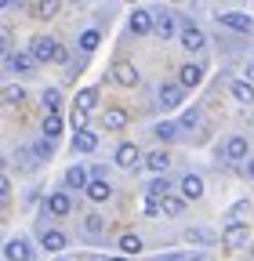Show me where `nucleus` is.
Returning a JSON list of instances; mask_svg holds the SVG:
<instances>
[{
	"mask_svg": "<svg viewBox=\"0 0 254 261\" xmlns=\"http://www.w3.org/2000/svg\"><path fill=\"white\" fill-rule=\"evenodd\" d=\"M33 58L37 62H66V51H62L51 37H37L33 40Z\"/></svg>",
	"mask_w": 254,
	"mask_h": 261,
	"instance_id": "nucleus-1",
	"label": "nucleus"
},
{
	"mask_svg": "<svg viewBox=\"0 0 254 261\" xmlns=\"http://www.w3.org/2000/svg\"><path fill=\"white\" fill-rule=\"evenodd\" d=\"M116 167H127V171H135V167H145V163H142V152H138V145L123 142V145L116 149Z\"/></svg>",
	"mask_w": 254,
	"mask_h": 261,
	"instance_id": "nucleus-2",
	"label": "nucleus"
},
{
	"mask_svg": "<svg viewBox=\"0 0 254 261\" xmlns=\"http://www.w3.org/2000/svg\"><path fill=\"white\" fill-rule=\"evenodd\" d=\"M109 80L120 84V87H135L138 84V69H135V65H127V62H116L109 69Z\"/></svg>",
	"mask_w": 254,
	"mask_h": 261,
	"instance_id": "nucleus-3",
	"label": "nucleus"
},
{
	"mask_svg": "<svg viewBox=\"0 0 254 261\" xmlns=\"http://www.w3.org/2000/svg\"><path fill=\"white\" fill-rule=\"evenodd\" d=\"M218 22H221V25H229V29H236V33H250V29H254V22H250L247 15H240V11H225V15H218Z\"/></svg>",
	"mask_w": 254,
	"mask_h": 261,
	"instance_id": "nucleus-4",
	"label": "nucleus"
},
{
	"mask_svg": "<svg viewBox=\"0 0 254 261\" xmlns=\"http://www.w3.org/2000/svg\"><path fill=\"white\" fill-rule=\"evenodd\" d=\"M247 236H250V232H247V225H243V221H233V225L225 228V236H221V240H225V247H233V250H236V247H243V243H247Z\"/></svg>",
	"mask_w": 254,
	"mask_h": 261,
	"instance_id": "nucleus-5",
	"label": "nucleus"
},
{
	"mask_svg": "<svg viewBox=\"0 0 254 261\" xmlns=\"http://www.w3.org/2000/svg\"><path fill=\"white\" fill-rule=\"evenodd\" d=\"M29 254H33V250H29L26 240H8L4 243V257L8 261H29Z\"/></svg>",
	"mask_w": 254,
	"mask_h": 261,
	"instance_id": "nucleus-6",
	"label": "nucleus"
},
{
	"mask_svg": "<svg viewBox=\"0 0 254 261\" xmlns=\"http://www.w3.org/2000/svg\"><path fill=\"white\" fill-rule=\"evenodd\" d=\"M47 211H51L55 218H66V214L73 211V200H69V192H55L51 200H47Z\"/></svg>",
	"mask_w": 254,
	"mask_h": 261,
	"instance_id": "nucleus-7",
	"label": "nucleus"
},
{
	"mask_svg": "<svg viewBox=\"0 0 254 261\" xmlns=\"http://www.w3.org/2000/svg\"><path fill=\"white\" fill-rule=\"evenodd\" d=\"M182 44H185V51H200V47H204V33H200V25L189 22V25L182 29Z\"/></svg>",
	"mask_w": 254,
	"mask_h": 261,
	"instance_id": "nucleus-8",
	"label": "nucleus"
},
{
	"mask_svg": "<svg viewBox=\"0 0 254 261\" xmlns=\"http://www.w3.org/2000/svg\"><path fill=\"white\" fill-rule=\"evenodd\" d=\"M204 196V181L196 174H185L182 178V200H200Z\"/></svg>",
	"mask_w": 254,
	"mask_h": 261,
	"instance_id": "nucleus-9",
	"label": "nucleus"
},
{
	"mask_svg": "<svg viewBox=\"0 0 254 261\" xmlns=\"http://www.w3.org/2000/svg\"><path fill=\"white\" fill-rule=\"evenodd\" d=\"M8 65L15 73H29L37 65V58H33V51H18V55H8Z\"/></svg>",
	"mask_w": 254,
	"mask_h": 261,
	"instance_id": "nucleus-10",
	"label": "nucleus"
},
{
	"mask_svg": "<svg viewBox=\"0 0 254 261\" xmlns=\"http://www.w3.org/2000/svg\"><path fill=\"white\" fill-rule=\"evenodd\" d=\"M73 149L77 152H94L98 149V135L94 130H80V135H73Z\"/></svg>",
	"mask_w": 254,
	"mask_h": 261,
	"instance_id": "nucleus-11",
	"label": "nucleus"
},
{
	"mask_svg": "<svg viewBox=\"0 0 254 261\" xmlns=\"http://www.w3.org/2000/svg\"><path fill=\"white\" fill-rule=\"evenodd\" d=\"M149 29H156V18L149 15V11H131V33H149Z\"/></svg>",
	"mask_w": 254,
	"mask_h": 261,
	"instance_id": "nucleus-12",
	"label": "nucleus"
},
{
	"mask_svg": "<svg viewBox=\"0 0 254 261\" xmlns=\"http://www.w3.org/2000/svg\"><path fill=\"white\" fill-rule=\"evenodd\" d=\"M178 102H182V84H164L160 87V106L164 109H174Z\"/></svg>",
	"mask_w": 254,
	"mask_h": 261,
	"instance_id": "nucleus-13",
	"label": "nucleus"
},
{
	"mask_svg": "<svg viewBox=\"0 0 254 261\" xmlns=\"http://www.w3.org/2000/svg\"><path fill=\"white\" fill-rule=\"evenodd\" d=\"M109 192H113V189H109V181H106V178H91V185H87V196H91L94 203L109 200Z\"/></svg>",
	"mask_w": 254,
	"mask_h": 261,
	"instance_id": "nucleus-14",
	"label": "nucleus"
},
{
	"mask_svg": "<svg viewBox=\"0 0 254 261\" xmlns=\"http://www.w3.org/2000/svg\"><path fill=\"white\" fill-rule=\"evenodd\" d=\"M145 167L156 171V178H160V174L171 167V156H167V152H149V156H145Z\"/></svg>",
	"mask_w": 254,
	"mask_h": 261,
	"instance_id": "nucleus-15",
	"label": "nucleus"
},
{
	"mask_svg": "<svg viewBox=\"0 0 254 261\" xmlns=\"http://www.w3.org/2000/svg\"><path fill=\"white\" fill-rule=\"evenodd\" d=\"M233 98H236V102H243V106H250V102H254V84H250V80H236V84H233Z\"/></svg>",
	"mask_w": 254,
	"mask_h": 261,
	"instance_id": "nucleus-16",
	"label": "nucleus"
},
{
	"mask_svg": "<svg viewBox=\"0 0 254 261\" xmlns=\"http://www.w3.org/2000/svg\"><path fill=\"white\" fill-rule=\"evenodd\" d=\"M200 76H204V69H200V65H182L178 84H182V87H196V84H200Z\"/></svg>",
	"mask_w": 254,
	"mask_h": 261,
	"instance_id": "nucleus-17",
	"label": "nucleus"
},
{
	"mask_svg": "<svg viewBox=\"0 0 254 261\" xmlns=\"http://www.w3.org/2000/svg\"><path fill=\"white\" fill-rule=\"evenodd\" d=\"M66 185L87 192V185H91V181H87V171H84V167H69V171H66Z\"/></svg>",
	"mask_w": 254,
	"mask_h": 261,
	"instance_id": "nucleus-18",
	"label": "nucleus"
},
{
	"mask_svg": "<svg viewBox=\"0 0 254 261\" xmlns=\"http://www.w3.org/2000/svg\"><path fill=\"white\" fill-rule=\"evenodd\" d=\"M102 123H106V127H109V130H120V127H123V123H127V113H123V109H116V106H113V109H106V116H102Z\"/></svg>",
	"mask_w": 254,
	"mask_h": 261,
	"instance_id": "nucleus-19",
	"label": "nucleus"
},
{
	"mask_svg": "<svg viewBox=\"0 0 254 261\" xmlns=\"http://www.w3.org/2000/svg\"><path fill=\"white\" fill-rule=\"evenodd\" d=\"M225 156L229 160H247V138H229V145H225Z\"/></svg>",
	"mask_w": 254,
	"mask_h": 261,
	"instance_id": "nucleus-20",
	"label": "nucleus"
},
{
	"mask_svg": "<svg viewBox=\"0 0 254 261\" xmlns=\"http://www.w3.org/2000/svg\"><path fill=\"white\" fill-rule=\"evenodd\" d=\"M94 102H98V91H94V87H84V91L77 94V109H84V113H91Z\"/></svg>",
	"mask_w": 254,
	"mask_h": 261,
	"instance_id": "nucleus-21",
	"label": "nucleus"
},
{
	"mask_svg": "<svg viewBox=\"0 0 254 261\" xmlns=\"http://www.w3.org/2000/svg\"><path fill=\"white\" fill-rule=\"evenodd\" d=\"M40 240H44V250H62V247H66V236H62L58 228H47Z\"/></svg>",
	"mask_w": 254,
	"mask_h": 261,
	"instance_id": "nucleus-22",
	"label": "nucleus"
},
{
	"mask_svg": "<svg viewBox=\"0 0 254 261\" xmlns=\"http://www.w3.org/2000/svg\"><path fill=\"white\" fill-rule=\"evenodd\" d=\"M171 196V185L164 181V178H153V185H149V200H167Z\"/></svg>",
	"mask_w": 254,
	"mask_h": 261,
	"instance_id": "nucleus-23",
	"label": "nucleus"
},
{
	"mask_svg": "<svg viewBox=\"0 0 254 261\" xmlns=\"http://www.w3.org/2000/svg\"><path fill=\"white\" fill-rule=\"evenodd\" d=\"M156 33H160V37H171L174 33V15H167V11L156 15Z\"/></svg>",
	"mask_w": 254,
	"mask_h": 261,
	"instance_id": "nucleus-24",
	"label": "nucleus"
},
{
	"mask_svg": "<svg viewBox=\"0 0 254 261\" xmlns=\"http://www.w3.org/2000/svg\"><path fill=\"white\" fill-rule=\"evenodd\" d=\"M4 102H8V106H22V102H26V91H22L18 84H8V87H4Z\"/></svg>",
	"mask_w": 254,
	"mask_h": 261,
	"instance_id": "nucleus-25",
	"label": "nucleus"
},
{
	"mask_svg": "<svg viewBox=\"0 0 254 261\" xmlns=\"http://www.w3.org/2000/svg\"><path fill=\"white\" fill-rule=\"evenodd\" d=\"M120 250H127V254H138V250H142V236H135V232H123V236H120Z\"/></svg>",
	"mask_w": 254,
	"mask_h": 261,
	"instance_id": "nucleus-26",
	"label": "nucleus"
},
{
	"mask_svg": "<svg viewBox=\"0 0 254 261\" xmlns=\"http://www.w3.org/2000/svg\"><path fill=\"white\" fill-rule=\"evenodd\" d=\"M44 135H47V138L62 135V116H58V113H47V116H44Z\"/></svg>",
	"mask_w": 254,
	"mask_h": 261,
	"instance_id": "nucleus-27",
	"label": "nucleus"
},
{
	"mask_svg": "<svg viewBox=\"0 0 254 261\" xmlns=\"http://www.w3.org/2000/svg\"><path fill=\"white\" fill-rule=\"evenodd\" d=\"M160 214H167V218L182 214V196H167V200H160Z\"/></svg>",
	"mask_w": 254,
	"mask_h": 261,
	"instance_id": "nucleus-28",
	"label": "nucleus"
},
{
	"mask_svg": "<svg viewBox=\"0 0 254 261\" xmlns=\"http://www.w3.org/2000/svg\"><path fill=\"white\" fill-rule=\"evenodd\" d=\"M156 138H160V142H174V138H178V127L167 123V120H164V123H156Z\"/></svg>",
	"mask_w": 254,
	"mask_h": 261,
	"instance_id": "nucleus-29",
	"label": "nucleus"
},
{
	"mask_svg": "<svg viewBox=\"0 0 254 261\" xmlns=\"http://www.w3.org/2000/svg\"><path fill=\"white\" fill-rule=\"evenodd\" d=\"M33 15H37V18H51V15H58V4H55V0H44V4H33Z\"/></svg>",
	"mask_w": 254,
	"mask_h": 261,
	"instance_id": "nucleus-30",
	"label": "nucleus"
},
{
	"mask_svg": "<svg viewBox=\"0 0 254 261\" xmlns=\"http://www.w3.org/2000/svg\"><path fill=\"white\" fill-rule=\"evenodd\" d=\"M80 47H84V51H94V47H98V33H94V29H87L84 37H80Z\"/></svg>",
	"mask_w": 254,
	"mask_h": 261,
	"instance_id": "nucleus-31",
	"label": "nucleus"
},
{
	"mask_svg": "<svg viewBox=\"0 0 254 261\" xmlns=\"http://www.w3.org/2000/svg\"><path fill=\"white\" fill-rule=\"evenodd\" d=\"M69 123H73V130H77V135H80V130H87V127H84V123H87V113H84V109H73Z\"/></svg>",
	"mask_w": 254,
	"mask_h": 261,
	"instance_id": "nucleus-32",
	"label": "nucleus"
},
{
	"mask_svg": "<svg viewBox=\"0 0 254 261\" xmlns=\"http://www.w3.org/2000/svg\"><path fill=\"white\" fill-rule=\"evenodd\" d=\"M44 106H47V113H58V91L55 87L44 91Z\"/></svg>",
	"mask_w": 254,
	"mask_h": 261,
	"instance_id": "nucleus-33",
	"label": "nucleus"
},
{
	"mask_svg": "<svg viewBox=\"0 0 254 261\" xmlns=\"http://www.w3.org/2000/svg\"><path fill=\"white\" fill-rule=\"evenodd\" d=\"M84 228H87V232H91V236H98V232H102V228H106V221H102V218H98V214H91V218H87V225H84Z\"/></svg>",
	"mask_w": 254,
	"mask_h": 261,
	"instance_id": "nucleus-34",
	"label": "nucleus"
},
{
	"mask_svg": "<svg viewBox=\"0 0 254 261\" xmlns=\"http://www.w3.org/2000/svg\"><path fill=\"white\" fill-rule=\"evenodd\" d=\"M189 243H211V232H204V228H189Z\"/></svg>",
	"mask_w": 254,
	"mask_h": 261,
	"instance_id": "nucleus-35",
	"label": "nucleus"
},
{
	"mask_svg": "<svg viewBox=\"0 0 254 261\" xmlns=\"http://www.w3.org/2000/svg\"><path fill=\"white\" fill-rule=\"evenodd\" d=\"M51 152H55L51 138H40V142H37V156H51Z\"/></svg>",
	"mask_w": 254,
	"mask_h": 261,
	"instance_id": "nucleus-36",
	"label": "nucleus"
},
{
	"mask_svg": "<svg viewBox=\"0 0 254 261\" xmlns=\"http://www.w3.org/2000/svg\"><path fill=\"white\" fill-rule=\"evenodd\" d=\"M196 120H200V113H196V109H189V113H185V116H182V123H185V127H193V123H196Z\"/></svg>",
	"mask_w": 254,
	"mask_h": 261,
	"instance_id": "nucleus-37",
	"label": "nucleus"
},
{
	"mask_svg": "<svg viewBox=\"0 0 254 261\" xmlns=\"http://www.w3.org/2000/svg\"><path fill=\"white\" fill-rule=\"evenodd\" d=\"M247 211H250V207H247V200H240V203H236V207H233V218H243V214H247Z\"/></svg>",
	"mask_w": 254,
	"mask_h": 261,
	"instance_id": "nucleus-38",
	"label": "nucleus"
},
{
	"mask_svg": "<svg viewBox=\"0 0 254 261\" xmlns=\"http://www.w3.org/2000/svg\"><path fill=\"white\" fill-rule=\"evenodd\" d=\"M145 214H160V200H145Z\"/></svg>",
	"mask_w": 254,
	"mask_h": 261,
	"instance_id": "nucleus-39",
	"label": "nucleus"
},
{
	"mask_svg": "<svg viewBox=\"0 0 254 261\" xmlns=\"http://www.w3.org/2000/svg\"><path fill=\"white\" fill-rule=\"evenodd\" d=\"M164 261H189V257H185V254H167Z\"/></svg>",
	"mask_w": 254,
	"mask_h": 261,
	"instance_id": "nucleus-40",
	"label": "nucleus"
},
{
	"mask_svg": "<svg viewBox=\"0 0 254 261\" xmlns=\"http://www.w3.org/2000/svg\"><path fill=\"white\" fill-rule=\"evenodd\" d=\"M247 80H250V84H254V62H250V65H247Z\"/></svg>",
	"mask_w": 254,
	"mask_h": 261,
	"instance_id": "nucleus-41",
	"label": "nucleus"
},
{
	"mask_svg": "<svg viewBox=\"0 0 254 261\" xmlns=\"http://www.w3.org/2000/svg\"><path fill=\"white\" fill-rule=\"evenodd\" d=\"M247 174H250V178H254V160H250V163H247Z\"/></svg>",
	"mask_w": 254,
	"mask_h": 261,
	"instance_id": "nucleus-42",
	"label": "nucleus"
},
{
	"mask_svg": "<svg viewBox=\"0 0 254 261\" xmlns=\"http://www.w3.org/2000/svg\"><path fill=\"white\" fill-rule=\"evenodd\" d=\"M113 261H127V257H113Z\"/></svg>",
	"mask_w": 254,
	"mask_h": 261,
	"instance_id": "nucleus-43",
	"label": "nucleus"
},
{
	"mask_svg": "<svg viewBox=\"0 0 254 261\" xmlns=\"http://www.w3.org/2000/svg\"><path fill=\"white\" fill-rule=\"evenodd\" d=\"M58 261H66V257H58Z\"/></svg>",
	"mask_w": 254,
	"mask_h": 261,
	"instance_id": "nucleus-44",
	"label": "nucleus"
}]
</instances>
